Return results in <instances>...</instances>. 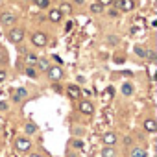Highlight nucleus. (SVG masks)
Listing matches in <instances>:
<instances>
[{
	"instance_id": "28",
	"label": "nucleus",
	"mask_w": 157,
	"mask_h": 157,
	"mask_svg": "<svg viewBox=\"0 0 157 157\" xmlns=\"http://www.w3.org/2000/svg\"><path fill=\"white\" fill-rule=\"evenodd\" d=\"M26 59H28L30 63H35V61H37V56H35V54H28V56H26Z\"/></svg>"
},
{
	"instance_id": "15",
	"label": "nucleus",
	"mask_w": 157,
	"mask_h": 157,
	"mask_svg": "<svg viewBox=\"0 0 157 157\" xmlns=\"http://www.w3.org/2000/svg\"><path fill=\"white\" fill-rule=\"evenodd\" d=\"M70 144H72V148H76V150H83V139L82 137H74L72 140H70Z\"/></svg>"
},
{
	"instance_id": "2",
	"label": "nucleus",
	"mask_w": 157,
	"mask_h": 157,
	"mask_svg": "<svg viewBox=\"0 0 157 157\" xmlns=\"http://www.w3.org/2000/svg\"><path fill=\"white\" fill-rule=\"evenodd\" d=\"M32 43H33L35 46L43 48V46L48 44V37H46V33H43V32H35V33L32 35Z\"/></svg>"
},
{
	"instance_id": "29",
	"label": "nucleus",
	"mask_w": 157,
	"mask_h": 157,
	"mask_svg": "<svg viewBox=\"0 0 157 157\" xmlns=\"http://www.w3.org/2000/svg\"><path fill=\"white\" fill-rule=\"evenodd\" d=\"M10 109V104L8 102H0V111H8Z\"/></svg>"
},
{
	"instance_id": "18",
	"label": "nucleus",
	"mask_w": 157,
	"mask_h": 157,
	"mask_svg": "<svg viewBox=\"0 0 157 157\" xmlns=\"http://www.w3.org/2000/svg\"><path fill=\"white\" fill-rule=\"evenodd\" d=\"M122 94L124 96H131L133 94V85L131 83H124L122 85Z\"/></svg>"
},
{
	"instance_id": "34",
	"label": "nucleus",
	"mask_w": 157,
	"mask_h": 157,
	"mask_svg": "<svg viewBox=\"0 0 157 157\" xmlns=\"http://www.w3.org/2000/svg\"><path fill=\"white\" fill-rule=\"evenodd\" d=\"M115 63H118V65L124 63V57H115Z\"/></svg>"
},
{
	"instance_id": "8",
	"label": "nucleus",
	"mask_w": 157,
	"mask_h": 157,
	"mask_svg": "<svg viewBox=\"0 0 157 157\" xmlns=\"http://www.w3.org/2000/svg\"><path fill=\"white\" fill-rule=\"evenodd\" d=\"M67 94H68V98L76 100V98L82 96V89L78 87V85H68V87H67Z\"/></svg>"
},
{
	"instance_id": "7",
	"label": "nucleus",
	"mask_w": 157,
	"mask_h": 157,
	"mask_svg": "<svg viewBox=\"0 0 157 157\" xmlns=\"http://www.w3.org/2000/svg\"><path fill=\"white\" fill-rule=\"evenodd\" d=\"M78 109H80L83 115H93L94 113V105L91 104V102H87V100H83V102H80V105H78Z\"/></svg>"
},
{
	"instance_id": "35",
	"label": "nucleus",
	"mask_w": 157,
	"mask_h": 157,
	"mask_svg": "<svg viewBox=\"0 0 157 157\" xmlns=\"http://www.w3.org/2000/svg\"><path fill=\"white\" fill-rule=\"evenodd\" d=\"M124 144H126V146H129V144H131V139H129V137H126V139H124Z\"/></svg>"
},
{
	"instance_id": "13",
	"label": "nucleus",
	"mask_w": 157,
	"mask_h": 157,
	"mask_svg": "<svg viewBox=\"0 0 157 157\" xmlns=\"http://www.w3.org/2000/svg\"><path fill=\"white\" fill-rule=\"evenodd\" d=\"M37 68L41 70V72H46L48 70V67H50V61L48 59H44V57H37Z\"/></svg>"
},
{
	"instance_id": "14",
	"label": "nucleus",
	"mask_w": 157,
	"mask_h": 157,
	"mask_svg": "<svg viewBox=\"0 0 157 157\" xmlns=\"http://www.w3.org/2000/svg\"><path fill=\"white\" fill-rule=\"evenodd\" d=\"M129 157H148V151L142 150V148H133L129 151Z\"/></svg>"
},
{
	"instance_id": "5",
	"label": "nucleus",
	"mask_w": 157,
	"mask_h": 157,
	"mask_svg": "<svg viewBox=\"0 0 157 157\" xmlns=\"http://www.w3.org/2000/svg\"><path fill=\"white\" fill-rule=\"evenodd\" d=\"M117 8H118L120 11H124V13H129V11L135 10V0H118V2H117Z\"/></svg>"
},
{
	"instance_id": "4",
	"label": "nucleus",
	"mask_w": 157,
	"mask_h": 157,
	"mask_svg": "<svg viewBox=\"0 0 157 157\" xmlns=\"http://www.w3.org/2000/svg\"><path fill=\"white\" fill-rule=\"evenodd\" d=\"M15 148H17V151H30V148H32V142H30V139H24V137H19L17 140H15Z\"/></svg>"
},
{
	"instance_id": "24",
	"label": "nucleus",
	"mask_w": 157,
	"mask_h": 157,
	"mask_svg": "<svg viewBox=\"0 0 157 157\" xmlns=\"http://www.w3.org/2000/svg\"><path fill=\"white\" fill-rule=\"evenodd\" d=\"M26 74H28L30 78H35V76H37V68H35V67H28V68H26Z\"/></svg>"
},
{
	"instance_id": "17",
	"label": "nucleus",
	"mask_w": 157,
	"mask_h": 157,
	"mask_svg": "<svg viewBox=\"0 0 157 157\" xmlns=\"http://www.w3.org/2000/svg\"><path fill=\"white\" fill-rule=\"evenodd\" d=\"M57 10H59L63 15H70V13H72V4H68V2H63V4H61Z\"/></svg>"
},
{
	"instance_id": "11",
	"label": "nucleus",
	"mask_w": 157,
	"mask_h": 157,
	"mask_svg": "<svg viewBox=\"0 0 157 157\" xmlns=\"http://www.w3.org/2000/svg\"><path fill=\"white\" fill-rule=\"evenodd\" d=\"M63 19V13L59 11V10H50L48 11V21H52V22H59Z\"/></svg>"
},
{
	"instance_id": "25",
	"label": "nucleus",
	"mask_w": 157,
	"mask_h": 157,
	"mask_svg": "<svg viewBox=\"0 0 157 157\" xmlns=\"http://www.w3.org/2000/svg\"><path fill=\"white\" fill-rule=\"evenodd\" d=\"M91 11H93V13H100V11H102V6L96 2V4H93V6H91Z\"/></svg>"
},
{
	"instance_id": "10",
	"label": "nucleus",
	"mask_w": 157,
	"mask_h": 157,
	"mask_svg": "<svg viewBox=\"0 0 157 157\" xmlns=\"http://www.w3.org/2000/svg\"><path fill=\"white\" fill-rule=\"evenodd\" d=\"M142 128H144L148 133H155V131H157V122H155L153 118H146L144 124H142Z\"/></svg>"
},
{
	"instance_id": "22",
	"label": "nucleus",
	"mask_w": 157,
	"mask_h": 157,
	"mask_svg": "<svg viewBox=\"0 0 157 157\" xmlns=\"http://www.w3.org/2000/svg\"><path fill=\"white\" fill-rule=\"evenodd\" d=\"M146 59H150L151 63L157 61V52L155 50H146Z\"/></svg>"
},
{
	"instance_id": "6",
	"label": "nucleus",
	"mask_w": 157,
	"mask_h": 157,
	"mask_svg": "<svg viewBox=\"0 0 157 157\" xmlns=\"http://www.w3.org/2000/svg\"><path fill=\"white\" fill-rule=\"evenodd\" d=\"M0 22L4 26H11V24L17 22V17L13 13H10V11H4V13H0Z\"/></svg>"
},
{
	"instance_id": "1",
	"label": "nucleus",
	"mask_w": 157,
	"mask_h": 157,
	"mask_svg": "<svg viewBox=\"0 0 157 157\" xmlns=\"http://www.w3.org/2000/svg\"><path fill=\"white\" fill-rule=\"evenodd\" d=\"M8 37H10V41H11V43L19 44V43L24 39V30H22V28H11V30H10V33H8Z\"/></svg>"
},
{
	"instance_id": "16",
	"label": "nucleus",
	"mask_w": 157,
	"mask_h": 157,
	"mask_svg": "<svg viewBox=\"0 0 157 157\" xmlns=\"http://www.w3.org/2000/svg\"><path fill=\"white\" fill-rule=\"evenodd\" d=\"M102 157H117V151H115V148L113 146H105L104 150H102V153H100Z\"/></svg>"
},
{
	"instance_id": "32",
	"label": "nucleus",
	"mask_w": 157,
	"mask_h": 157,
	"mask_svg": "<svg viewBox=\"0 0 157 157\" xmlns=\"http://www.w3.org/2000/svg\"><path fill=\"white\" fill-rule=\"evenodd\" d=\"M72 24H74V22H70V21H68V22H67V26H65V30H67V32H70V30H72Z\"/></svg>"
},
{
	"instance_id": "19",
	"label": "nucleus",
	"mask_w": 157,
	"mask_h": 157,
	"mask_svg": "<svg viewBox=\"0 0 157 157\" xmlns=\"http://www.w3.org/2000/svg\"><path fill=\"white\" fill-rule=\"evenodd\" d=\"M24 131H26V133H28V135H33V133H35V131H37V126H35V124H33V122H28V124H26V126H24Z\"/></svg>"
},
{
	"instance_id": "37",
	"label": "nucleus",
	"mask_w": 157,
	"mask_h": 157,
	"mask_svg": "<svg viewBox=\"0 0 157 157\" xmlns=\"http://www.w3.org/2000/svg\"><path fill=\"white\" fill-rule=\"evenodd\" d=\"M70 157H76V155H70Z\"/></svg>"
},
{
	"instance_id": "33",
	"label": "nucleus",
	"mask_w": 157,
	"mask_h": 157,
	"mask_svg": "<svg viewBox=\"0 0 157 157\" xmlns=\"http://www.w3.org/2000/svg\"><path fill=\"white\" fill-rule=\"evenodd\" d=\"M83 2H85V0H74V4H76V6H83Z\"/></svg>"
},
{
	"instance_id": "21",
	"label": "nucleus",
	"mask_w": 157,
	"mask_h": 157,
	"mask_svg": "<svg viewBox=\"0 0 157 157\" xmlns=\"http://www.w3.org/2000/svg\"><path fill=\"white\" fill-rule=\"evenodd\" d=\"M72 133H74L76 137H83V135H85V129H83L82 126H74V128H72Z\"/></svg>"
},
{
	"instance_id": "12",
	"label": "nucleus",
	"mask_w": 157,
	"mask_h": 157,
	"mask_svg": "<svg viewBox=\"0 0 157 157\" xmlns=\"http://www.w3.org/2000/svg\"><path fill=\"white\" fill-rule=\"evenodd\" d=\"M28 96V91L24 89V87H19L17 91H15V94H13V102H21V100H24Z\"/></svg>"
},
{
	"instance_id": "30",
	"label": "nucleus",
	"mask_w": 157,
	"mask_h": 157,
	"mask_svg": "<svg viewBox=\"0 0 157 157\" xmlns=\"http://www.w3.org/2000/svg\"><path fill=\"white\" fill-rule=\"evenodd\" d=\"M6 78H8V74H6V70H2V68H0V83H2V82L6 80Z\"/></svg>"
},
{
	"instance_id": "20",
	"label": "nucleus",
	"mask_w": 157,
	"mask_h": 157,
	"mask_svg": "<svg viewBox=\"0 0 157 157\" xmlns=\"http://www.w3.org/2000/svg\"><path fill=\"white\" fill-rule=\"evenodd\" d=\"M33 4L39 6L41 10H46V8L50 6V0H33Z\"/></svg>"
},
{
	"instance_id": "26",
	"label": "nucleus",
	"mask_w": 157,
	"mask_h": 157,
	"mask_svg": "<svg viewBox=\"0 0 157 157\" xmlns=\"http://www.w3.org/2000/svg\"><path fill=\"white\" fill-rule=\"evenodd\" d=\"M98 4H100L102 8H105V6H113V0H98Z\"/></svg>"
},
{
	"instance_id": "27",
	"label": "nucleus",
	"mask_w": 157,
	"mask_h": 157,
	"mask_svg": "<svg viewBox=\"0 0 157 157\" xmlns=\"http://www.w3.org/2000/svg\"><path fill=\"white\" fill-rule=\"evenodd\" d=\"M107 41H109V44H117V43H118V37H117V35H109Z\"/></svg>"
},
{
	"instance_id": "38",
	"label": "nucleus",
	"mask_w": 157,
	"mask_h": 157,
	"mask_svg": "<svg viewBox=\"0 0 157 157\" xmlns=\"http://www.w3.org/2000/svg\"><path fill=\"white\" fill-rule=\"evenodd\" d=\"M0 129H2V128H0Z\"/></svg>"
},
{
	"instance_id": "23",
	"label": "nucleus",
	"mask_w": 157,
	"mask_h": 157,
	"mask_svg": "<svg viewBox=\"0 0 157 157\" xmlns=\"http://www.w3.org/2000/svg\"><path fill=\"white\" fill-rule=\"evenodd\" d=\"M135 54L139 56V57H142V59H146V48H142V46H135Z\"/></svg>"
},
{
	"instance_id": "9",
	"label": "nucleus",
	"mask_w": 157,
	"mask_h": 157,
	"mask_svg": "<svg viewBox=\"0 0 157 157\" xmlns=\"http://www.w3.org/2000/svg\"><path fill=\"white\" fill-rule=\"evenodd\" d=\"M117 140H118V137L115 135V133H104V137H102V142L105 144V146H115L117 144Z\"/></svg>"
},
{
	"instance_id": "36",
	"label": "nucleus",
	"mask_w": 157,
	"mask_h": 157,
	"mask_svg": "<svg viewBox=\"0 0 157 157\" xmlns=\"http://www.w3.org/2000/svg\"><path fill=\"white\" fill-rule=\"evenodd\" d=\"M30 157H43V155H41V153H32Z\"/></svg>"
},
{
	"instance_id": "3",
	"label": "nucleus",
	"mask_w": 157,
	"mask_h": 157,
	"mask_svg": "<svg viewBox=\"0 0 157 157\" xmlns=\"http://www.w3.org/2000/svg\"><path fill=\"white\" fill-rule=\"evenodd\" d=\"M46 76H48V80H52V82H57V80H61L63 78V70L59 68V67H48V70H46Z\"/></svg>"
},
{
	"instance_id": "31",
	"label": "nucleus",
	"mask_w": 157,
	"mask_h": 157,
	"mask_svg": "<svg viewBox=\"0 0 157 157\" xmlns=\"http://www.w3.org/2000/svg\"><path fill=\"white\" fill-rule=\"evenodd\" d=\"M117 15H118V10H117V8L109 10V17H117Z\"/></svg>"
}]
</instances>
